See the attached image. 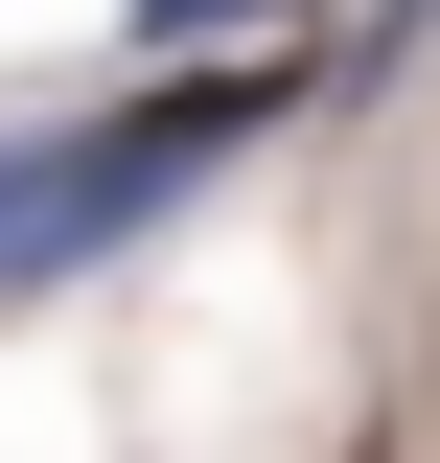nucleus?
Instances as JSON below:
<instances>
[{"instance_id":"f257e3e1","label":"nucleus","mask_w":440,"mask_h":463,"mask_svg":"<svg viewBox=\"0 0 440 463\" xmlns=\"http://www.w3.org/2000/svg\"><path fill=\"white\" fill-rule=\"evenodd\" d=\"M255 139V70H186V93H139V116H70V139H0V301H47V279H93L139 209H186V185Z\"/></svg>"},{"instance_id":"f03ea898","label":"nucleus","mask_w":440,"mask_h":463,"mask_svg":"<svg viewBox=\"0 0 440 463\" xmlns=\"http://www.w3.org/2000/svg\"><path fill=\"white\" fill-rule=\"evenodd\" d=\"M255 24H301V0H139V47H163V70H209V47H255Z\"/></svg>"}]
</instances>
